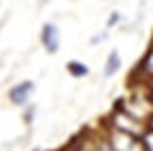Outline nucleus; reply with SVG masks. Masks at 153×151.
I'll return each instance as SVG.
<instances>
[{
  "label": "nucleus",
  "mask_w": 153,
  "mask_h": 151,
  "mask_svg": "<svg viewBox=\"0 0 153 151\" xmlns=\"http://www.w3.org/2000/svg\"><path fill=\"white\" fill-rule=\"evenodd\" d=\"M41 43L49 53H57L60 49V30L55 24H45L41 30Z\"/></svg>",
  "instance_id": "f03ea898"
},
{
  "label": "nucleus",
  "mask_w": 153,
  "mask_h": 151,
  "mask_svg": "<svg viewBox=\"0 0 153 151\" xmlns=\"http://www.w3.org/2000/svg\"><path fill=\"white\" fill-rule=\"evenodd\" d=\"M119 64H121V58H119V53L117 51H111L108 53V60H106V66H104V77H113L115 72L119 70Z\"/></svg>",
  "instance_id": "7ed1b4c3"
},
{
  "label": "nucleus",
  "mask_w": 153,
  "mask_h": 151,
  "mask_svg": "<svg viewBox=\"0 0 153 151\" xmlns=\"http://www.w3.org/2000/svg\"><path fill=\"white\" fill-rule=\"evenodd\" d=\"M66 70L72 74V77H76V79H79V77H85V74L89 72V68H87L83 62H76V60H70V62L66 64Z\"/></svg>",
  "instance_id": "20e7f679"
},
{
  "label": "nucleus",
  "mask_w": 153,
  "mask_h": 151,
  "mask_svg": "<svg viewBox=\"0 0 153 151\" xmlns=\"http://www.w3.org/2000/svg\"><path fill=\"white\" fill-rule=\"evenodd\" d=\"M34 89H36L34 81H22V83H17L15 87H11L9 98H11V102L17 104V106H26V104L30 102V98H32Z\"/></svg>",
  "instance_id": "f257e3e1"
},
{
  "label": "nucleus",
  "mask_w": 153,
  "mask_h": 151,
  "mask_svg": "<svg viewBox=\"0 0 153 151\" xmlns=\"http://www.w3.org/2000/svg\"><path fill=\"white\" fill-rule=\"evenodd\" d=\"M119 19V15H111V19H108V26H113L115 22H117Z\"/></svg>",
  "instance_id": "423d86ee"
},
{
  "label": "nucleus",
  "mask_w": 153,
  "mask_h": 151,
  "mask_svg": "<svg viewBox=\"0 0 153 151\" xmlns=\"http://www.w3.org/2000/svg\"><path fill=\"white\" fill-rule=\"evenodd\" d=\"M30 119H34V106L26 111V121H30Z\"/></svg>",
  "instance_id": "39448f33"
}]
</instances>
